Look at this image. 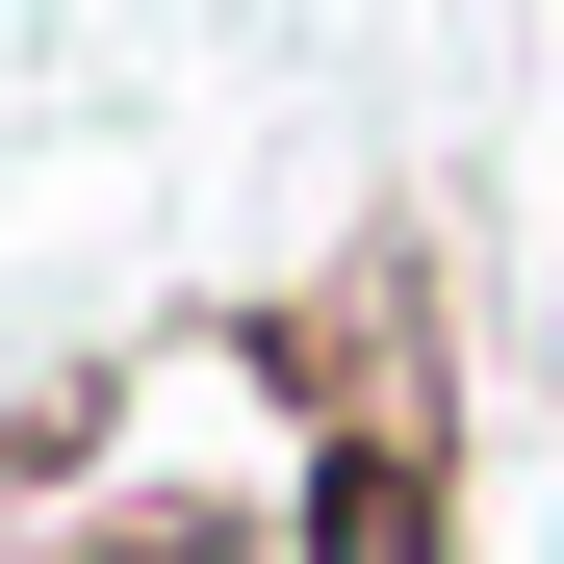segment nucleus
<instances>
[{"mask_svg": "<svg viewBox=\"0 0 564 564\" xmlns=\"http://www.w3.org/2000/svg\"><path fill=\"white\" fill-rule=\"evenodd\" d=\"M282 564H436V462H411V436H334L308 513H282Z\"/></svg>", "mask_w": 564, "mask_h": 564, "instance_id": "1", "label": "nucleus"}]
</instances>
